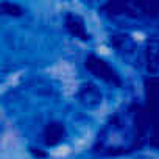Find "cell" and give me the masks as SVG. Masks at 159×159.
Returning a JSON list of instances; mask_svg holds the SVG:
<instances>
[{"label":"cell","mask_w":159,"mask_h":159,"mask_svg":"<svg viewBox=\"0 0 159 159\" xmlns=\"http://www.w3.org/2000/svg\"><path fill=\"white\" fill-rule=\"evenodd\" d=\"M55 75L56 76H59V78H62L64 81H66V84L69 83V81H72V75H73V70H72V67L70 66H67V64H64V62H61V64H58L56 67H55Z\"/></svg>","instance_id":"obj_1"}]
</instances>
